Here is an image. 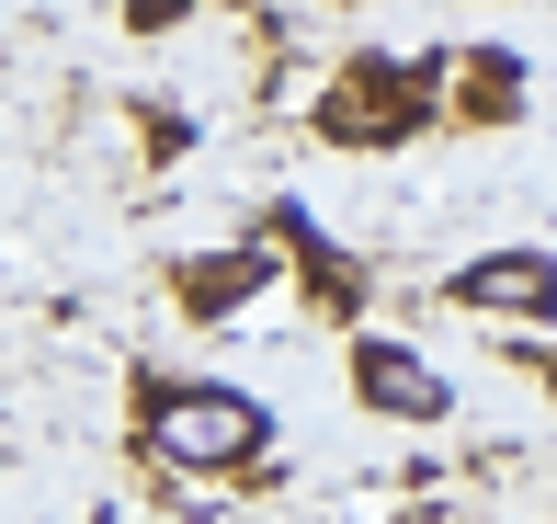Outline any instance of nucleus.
Listing matches in <instances>:
<instances>
[{
    "label": "nucleus",
    "instance_id": "1",
    "mask_svg": "<svg viewBox=\"0 0 557 524\" xmlns=\"http://www.w3.org/2000/svg\"><path fill=\"white\" fill-rule=\"evenodd\" d=\"M148 456L183 467V479H239V467L273 456V411L227 377H194V388H148Z\"/></svg>",
    "mask_w": 557,
    "mask_h": 524
},
{
    "label": "nucleus",
    "instance_id": "2",
    "mask_svg": "<svg viewBox=\"0 0 557 524\" xmlns=\"http://www.w3.org/2000/svg\"><path fill=\"white\" fill-rule=\"evenodd\" d=\"M444 114V58H352L331 92H319L308 126L331 148H410Z\"/></svg>",
    "mask_w": 557,
    "mask_h": 524
},
{
    "label": "nucleus",
    "instance_id": "3",
    "mask_svg": "<svg viewBox=\"0 0 557 524\" xmlns=\"http://www.w3.org/2000/svg\"><path fill=\"white\" fill-rule=\"evenodd\" d=\"M455 308L478 319H557V252H535V240H512V252H467L444 273Z\"/></svg>",
    "mask_w": 557,
    "mask_h": 524
},
{
    "label": "nucleus",
    "instance_id": "4",
    "mask_svg": "<svg viewBox=\"0 0 557 524\" xmlns=\"http://www.w3.org/2000/svg\"><path fill=\"white\" fill-rule=\"evenodd\" d=\"M352 399L387 411V422H444L455 411V388L410 354V342H387V331H352Z\"/></svg>",
    "mask_w": 557,
    "mask_h": 524
},
{
    "label": "nucleus",
    "instance_id": "5",
    "mask_svg": "<svg viewBox=\"0 0 557 524\" xmlns=\"http://www.w3.org/2000/svg\"><path fill=\"white\" fill-rule=\"evenodd\" d=\"M523 103H535V81H523L512 46H467V58H444V126H523Z\"/></svg>",
    "mask_w": 557,
    "mask_h": 524
},
{
    "label": "nucleus",
    "instance_id": "6",
    "mask_svg": "<svg viewBox=\"0 0 557 524\" xmlns=\"http://www.w3.org/2000/svg\"><path fill=\"white\" fill-rule=\"evenodd\" d=\"M262 285H273V240H239V252L171 263V308H183V319H239Z\"/></svg>",
    "mask_w": 557,
    "mask_h": 524
},
{
    "label": "nucleus",
    "instance_id": "7",
    "mask_svg": "<svg viewBox=\"0 0 557 524\" xmlns=\"http://www.w3.org/2000/svg\"><path fill=\"white\" fill-rule=\"evenodd\" d=\"M535 388H546V399H557V342H546V354H535Z\"/></svg>",
    "mask_w": 557,
    "mask_h": 524
}]
</instances>
